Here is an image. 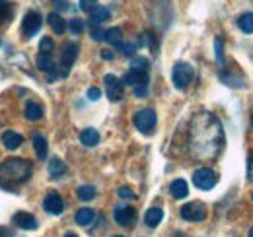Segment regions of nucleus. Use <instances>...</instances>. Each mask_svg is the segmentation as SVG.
Wrapping results in <instances>:
<instances>
[{"label": "nucleus", "instance_id": "8", "mask_svg": "<svg viewBox=\"0 0 253 237\" xmlns=\"http://www.w3.org/2000/svg\"><path fill=\"white\" fill-rule=\"evenodd\" d=\"M41 26H43L41 14L35 12V10H30V12L24 16V24H22V33H24V37H26V39H32L33 35L41 30Z\"/></svg>", "mask_w": 253, "mask_h": 237}, {"label": "nucleus", "instance_id": "12", "mask_svg": "<svg viewBox=\"0 0 253 237\" xmlns=\"http://www.w3.org/2000/svg\"><path fill=\"white\" fill-rule=\"evenodd\" d=\"M113 218H115V222L119 224V226H132L134 224V220H136V210L132 206H125V204H121V206H117L113 210Z\"/></svg>", "mask_w": 253, "mask_h": 237}, {"label": "nucleus", "instance_id": "10", "mask_svg": "<svg viewBox=\"0 0 253 237\" xmlns=\"http://www.w3.org/2000/svg\"><path fill=\"white\" fill-rule=\"evenodd\" d=\"M43 208H45V212L51 214V216H61L64 212L63 197H61L57 191L47 193V197H45V200H43Z\"/></svg>", "mask_w": 253, "mask_h": 237}, {"label": "nucleus", "instance_id": "24", "mask_svg": "<svg viewBox=\"0 0 253 237\" xmlns=\"http://www.w3.org/2000/svg\"><path fill=\"white\" fill-rule=\"evenodd\" d=\"M64 173H66V163H64L61 158H53L49 161V175L53 179H59L63 177Z\"/></svg>", "mask_w": 253, "mask_h": 237}, {"label": "nucleus", "instance_id": "27", "mask_svg": "<svg viewBox=\"0 0 253 237\" xmlns=\"http://www.w3.org/2000/svg\"><path fill=\"white\" fill-rule=\"evenodd\" d=\"M95 187L92 185H82V187H78V191H76V197L82 200V202H90V200H94L95 198Z\"/></svg>", "mask_w": 253, "mask_h": 237}, {"label": "nucleus", "instance_id": "34", "mask_svg": "<svg viewBox=\"0 0 253 237\" xmlns=\"http://www.w3.org/2000/svg\"><path fill=\"white\" fill-rule=\"evenodd\" d=\"M90 33H92V39H94V41H103V39H105V31L101 30L99 26H92V28H90Z\"/></svg>", "mask_w": 253, "mask_h": 237}, {"label": "nucleus", "instance_id": "47", "mask_svg": "<svg viewBox=\"0 0 253 237\" xmlns=\"http://www.w3.org/2000/svg\"><path fill=\"white\" fill-rule=\"evenodd\" d=\"M252 198H253V195H252Z\"/></svg>", "mask_w": 253, "mask_h": 237}, {"label": "nucleus", "instance_id": "31", "mask_svg": "<svg viewBox=\"0 0 253 237\" xmlns=\"http://www.w3.org/2000/svg\"><path fill=\"white\" fill-rule=\"evenodd\" d=\"M66 28L70 30V33L80 35V33L84 31V22H82V20H78V18H74V20H70V24H66Z\"/></svg>", "mask_w": 253, "mask_h": 237}, {"label": "nucleus", "instance_id": "37", "mask_svg": "<svg viewBox=\"0 0 253 237\" xmlns=\"http://www.w3.org/2000/svg\"><path fill=\"white\" fill-rule=\"evenodd\" d=\"M117 195H119L121 198H130V200H132V198H136L134 191H132V189H128V187H121V189L117 191Z\"/></svg>", "mask_w": 253, "mask_h": 237}, {"label": "nucleus", "instance_id": "42", "mask_svg": "<svg viewBox=\"0 0 253 237\" xmlns=\"http://www.w3.org/2000/svg\"><path fill=\"white\" fill-rule=\"evenodd\" d=\"M0 237H14V236H12V232L8 228H0Z\"/></svg>", "mask_w": 253, "mask_h": 237}, {"label": "nucleus", "instance_id": "23", "mask_svg": "<svg viewBox=\"0 0 253 237\" xmlns=\"http://www.w3.org/2000/svg\"><path fill=\"white\" fill-rule=\"evenodd\" d=\"M103 41H107L111 47H121L123 45V31L121 28H109V30L105 31V39Z\"/></svg>", "mask_w": 253, "mask_h": 237}, {"label": "nucleus", "instance_id": "9", "mask_svg": "<svg viewBox=\"0 0 253 237\" xmlns=\"http://www.w3.org/2000/svg\"><path fill=\"white\" fill-rule=\"evenodd\" d=\"M78 57V45L76 43H64L63 51H61V76H66L74 64V60Z\"/></svg>", "mask_w": 253, "mask_h": 237}, {"label": "nucleus", "instance_id": "11", "mask_svg": "<svg viewBox=\"0 0 253 237\" xmlns=\"http://www.w3.org/2000/svg\"><path fill=\"white\" fill-rule=\"evenodd\" d=\"M103 82H105L107 97H109L111 101H121V99H123V82H121L117 76L107 74V76L103 78Z\"/></svg>", "mask_w": 253, "mask_h": 237}, {"label": "nucleus", "instance_id": "44", "mask_svg": "<svg viewBox=\"0 0 253 237\" xmlns=\"http://www.w3.org/2000/svg\"><path fill=\"white\" fill-rule=\"evenodd\" d=\"M248 237H253V228L250 230V236H248Z\"/></svg>", "mask_w": 253, "mask_h": 237}, {"label": "nucleus", "instance_id": "15", "mask_svg": "<svg viewBox=\"0 0 253 237\" xmlns=\"http://www.w3.org/2000/svg\"><path fill=\"white\" fill-rule=\"evenodd\" d=\"M35 62H37V68H39V70H43V72L49 74V80H51V82L57 80V76H59V74H57V64L53 62L51 55H41V53H39Z\"/></svg>", "mask_w": 253, "mask_h": 237}, {"label": "nucleus", "instance_id": "6", "mask_svg": "<svg viewBox=\"0 0 253 237\" xmlns=\"http://www.w3.org/2000/svg\"><path fill=\"white\" fill-rule=\"evenodd\" d=\"M218 183V175L211 167H199L193 171V185L201 191H211Z\"/></svg>", "mask_w": 253, "mask_h": 237}, {"label": "nucleus", "instance_id": "32", "mask_svg": "<svg viewBox=\"0 0 253 237\" xmlns=\"http://www.w3.org/2000/svg\"><path fill=\"white\" fill-rule=\"evenodd\" d=\"M214 57H216V60L220 62L222 66L226 64V59H224V49H222V39H220V37H216V41H214Z\"/></svg>", "mask_w": 253, "mask_h": 237}, {"label": "nucleus", "instance_id": "14", "mask_svg": "<svg viewBox=\"0 0 253 237\" xmlns=\"http://www.w3.org/2000/svg\"><path fill=\"white\" fill-rule=\"evenodd\" d=\"M220 80L230 88H244L246 86V76L242 72H230L226 68L220 70Z\"/></svg>", "mask_w": 253, "mask_h": 237}, {"label": "nucleus", "instance_id": "35", "mask_svg": "<svg viewBox=\"0 0 253 237\" xmlns=\"http://www.w3.org/2000/svg\"><path fill=\"white\" fill-rule=\"evenodd\" d=\"M119 51H121L125 57H132L134 51H136V45H134V43H123V45L119 47Z\"/></svg>", "mask_w": 253, "mask_h": 237}, {"label": "nucleus", "instance_id": "1", "mask_svg": "<svg viewBox=\"0 0 253 237\" xmlns=\"http://www.w3.org/2000/svg\"><path fill=\"white\" fill-rule=\"evenodd\" d=\"M226 134L220 118L211 111L195 113L187 130V148L197 161H214L224 150Z\"/></svg>", "mask_w": 253, "mask_h": 237}, {"label": "nucleus", "instance_id": "39", "mask_svg": "<svg viewBox=\"0 0 253 237\" xmlns=\"http://www.w3.org/2000/svg\"><path fill=\"white\" fill-rule=\"evenodd\" d=\"M99 97H101V89H99V88H90V89H88V99H90V101H97Z\"/></svg>", "mask_w": 253, "mask_h": 237}, {"label": "nucleus", "instance_id": "3", "mask_svg": "<svg viewBox=\"0 0 253 237\" xmlns=\"http://www.w3.org/2000/svg\"><path fill=\"white\" fill-rule=\"evenodd\" d=\"M121 82H123V84H128V86H132V91H134V95H136L138 99H144V97L148 95L150 74L144 72V70H132V68H130L125 76H123Z\"/></svg>", "mask_w": 253, "mask_h": 237}, {"label": "nucleus", "instance_id": "18", "mask_svg": "<svg viewBox=\"0 0 253 237\" xmlns=\"http://www.w3.org/2000/svg\"><path fill=\"white\" fill-rule=\"evenodd\" d=\"M169 191H171V197L177 198V200H183L187 195H189V187H187V181L185 179H175L171 185H169Z\"/></svg>", "mask_w": 253, "mask_h": 237}, {"label": "nucleus", "instance_id": "4", "mask_svg": "<svg viewBox=\"0 0 253 237\" xmlns=\"http://www.w3.org/2000/svg\"><path fill=\"white\" fill-rule=\"evenodd\" d=\"M132 122H134V126H136V130H138V132H142V134H152V132L156 130V122H158L156 111H154V109H150V107L140 109V111H136V113H134Z\"/></svg>", "mask_w": 253, "mask_h": 237}, {"label": "nucleus", "instance_id": "5", "mask_svg": "<svg viewBox=\"0 0 253 237\" xmlns=\"http://www.w3.org/2000/svg\"><path fill=\"white\" fill-rule=\"evenodd\" d=\"M195 78V70L189 62H175L173 70H171V80L173 86L177 89H185Z\"/></svg>", "mask_w": 253, "mask_h": 237}, {"label": "nucleus", "instance_id": "26", "mask_svg": "<svg viewBox=\"0 0 253 237\" xmlns=\"http://www.w3.org/2000/svg\"><path fill=\"white\" fill-rule=\"evenodd\" d=\"M24 113H26V118H30V120H39V118H43V107L35 101H28Z\"/></svg>", "mask_w": 253, "mask_h": 237}, {"label": "nucleus", "instance_id": "16", "mask_svg": "<svg viewBox=\"0 0 253 237\" xmlns=\"http://www.w3.org/2000/svg\"><path fill=\"white\" fill-rule=\"evenodd\" d=\"M0 140H2L4 148H8V150H18L24 144V136L18 134V132H14V130H6Z\"/></svg>", "mask_w": 253, "mask_h": 237}, {"label": "nucleus", "instance_id": "17", "mask_svg": "<svg viewBox=\"0 0 253 237\" xmlns=\"http://www.w3.org/2000/svg\"><path fill=\"white\" fill-rule=\"evenodd\" d=\"M111 18V12L105 6H95L94 10L90 12V26H101L103 22H107Z\"/></svg>", "mask_w": 253, "mask_h": 237}, {"label": "nucleus", "instance_id": "45", "mask_svg": "<svg viewBox=\"0 0 253 237\" xmlns=\"http://www.w3.org/2000/svg\"><path fill=\"white\" fill-rule=\"evenodd\" d=\"M113 237H125V236H113Z\"/></svg>", "mask_w": 253, "mask_h": 237}, {"label": "nucleus", "instance_id": "7", "mask_svg": "<svg viewBox=\"0 0 253 237\" xmlns=\"http://www.w3.org/2000/svg\"><path fill=\"white\" fill-rule=\"evenodd\" d=\"M179 214H181V218L183 220H187V222H203L205 218H207V206L203 204V202H187V204H183L181 210H179Z\"/></svg>", "mask_w": 253, "mask_h": 237}, {"label": "nucleus", "instance_id": "13", "mask_svg": "<svg viewBox=\"0 0 253 237\" xmlns=\"http://www.w3.org/2000/svg\"><path fill=\"white\" fill-rule=\"evenodd\" d=\"M12 222L20 228V230H26V232H32V230H37V220H35V216H32L30 212H16L14 214V218H12Z\"/></svg>", "mask_w": 253, "mask_h": 237}, {"label": "nucleus", "instance_id": "2", "mask_svg": "<svg viewBox=\"0 0 253 237\" xmlns=\"http://www.w3.org/2000/svg\"><path fill=\"white\" fill-rule=\"evenodd\" d=\"M33 165L24 158H8L0 163V185L8 191L18 189L32 177Z\"/></svg>", "mask_w": 253, "mask_h": 237}, {"label": "nucleus", "instance_id": "20", "mask_svg": "<svg viewBox=\"0 0 253 237\" xmlns=\"http://www.w3.org/2000/svg\"><path fill=\"white\" fill-rule=\"evenodd\" d=\"M74 220H76V224H78V226H84V228H88V226H92V224H94L95 212L92 210V208H80V210L76 212Z\"/></svg>", "mask_w": 253, "mask_h": 237}, {"label": "nucleus", "instance_id": "21", "mask_svg": "<svg viewBox=\"0 0 253 237\" xmlns=\"http://www.w3.org/2000/svg\"><path fill=\"white\" fill-rule=\"evenodd\" d=\"M47 20H49L51 30L55 31L57 35H63L64 31H66V20H64L59 12H51V14L47 16Z\"/></svg>", "mask_w": 253, "mask_h": 237}, {"label": "nucleus", "instance_id": "41", "mask_svg": "<svg viewBox=\"0 0 253 237\" xmlns=\"http://www.w3.org/2000/svg\"><path fill=\"white\" fill-rule=\"evenodd\" d=\"M101 59H103V60H113V53H111V51H101Z\"/></svg>", "mask_w": 253, "mask_h": 237}, {"label": "nucleus", "instance_id": "46", "mask_svg": "<svg viewBox=\"0 0 253 237\" xmlns=\"http://www.w3.org/2000/svg\"><path fill=\"white\" fill-rule=\"evenodd\" d=\"M252 124H253V115H252Z\"/></svg>", "mask_w": 253, "mask_h": 237}, {"label": "nucleus", "instance_id": "36", "mask_svg": "<svg viewBox=\"0 0 253 237\" xmlns=\"http://www.w3.org/2000/svg\"><path fill=\"white\" fill-rule=\"evenodd\" d=\"M95 6H97V0H80V10L82 12H92Z\"/></svg>", "mask_w": 253, "mask_h": 237}, {"label": "nucleus", "instance_id": "22", "mask_svg": "<svg viewBox=\"0 0 253 237\" xmlns=\"http://www.w3.org/2000/svg\"><path fill=\"white\" fill-rule=\"evenodd\" d=\"M80 142L84 146H88V148H94V146L99 144V132L95 128H84L80 132Z\"/></svg>", "mask_w": 253, "mask_h": 237}, {"label": "nucleus", "instance_id": "25", "mask_svg": "<svg viewBox=\"0 0 253 237\" xmlns=\"http://www.w3.org/2000/svg\"><path fill=\"white\" fill-rule=\"evenodd\" d=\"M33 148H35V154H37L39 159H45V158H47L49 146H47V140H45L43 136H39V134L33 136Z\"/></svg>", "mask_w": 253, "mask_h": 237}, {"label": "nucleus", "instance_id": "29", "mask_svg": "<svg viewBox=\"0 0 253 237\" xmlns=\"http://www.w3.org/2000/svg\"><path fill=\"white\" fill-rule=\"evenodd\" d=\"M130 68H132V70H144V72H148V70H150V60L144 59V57H132Z\"/></svg>", "mask_w": 253, "mask_h": 237}, {"label": "nucleus", "instance_id": "43", "mask_svg": "<svg viewBox=\"0 0 253 237\" xmlns=\"http://www.w3.org/2000/svg\"><path fill=\"white\" fill-rule=\"evenodd\" d=\"M64 237H78V236H76V234H72V232H70V234H66V236H64Z\"/></svg>", "mask_w": 253, "mask_h": 237}, {"label": "nucleus", "instance_id": "38", "mask_svg": "<svg viewBox=\"0 0 253 237\" xmlns=\"http://www.w3.org/2000/svg\"><path fill=\"white\" fill-rule=\"evenodd\" d=\"M53 4H55V8L57 10H61V12H64V10H70V2L68 0H51Z\"/></svg>", "mask_w": 253, "mask_h": 237}, {"label": "nucleus", "instance_id": "28", "mask_svg": "<svg viewBox=\"0 0 253 237\" xmlns=\"http://www.w3.org/2000/svg\"><path fill=\"white\" fill-rule=\"evenodd\" d=\"M238 28L244 31V33H253V12H246L238 18Z\"/></svg>", "mask_w": 253, "mask_h": 237}, {"label": "nucleus", "instance_id": "40", "mask_svg": "<svg viewBox=\"0 0 253 237\" xmlns=\"http://www.w3.org/2000/svg\"><path fill=\"white\" fill-rule=\"evenodd\" d=\"M246 177L250 183H253V152L250 154V159H248V175Z\"/></svg>", "mask_w": 253, "mask_h": 237}, {"label": "nucleus", "instance_id": "30", "mask_svg": "<svg viewBox=\"0 0 253 237\" xmlns=\"http://www.w3.org/2000/svg\"><path fill=\"white\" fill-rule=\"evenodd\" d=\"M39 51H41V55H51V53L55 51L53 39H51V37H43V39L39 41Z\"/></svg>", "mask_w": 253, "mask_h": 237}, {"label": "nucleus", "instance_id": "19", "mask_svg": "<svg viewBox=\"0 0 253 237\" xmlns=\"http://www.w3.org/2000/svg\"><path fill=\"white\" fill-rule=\"evenodd\" d=\"M162 220H164V210L158 206L148 208L146 214H144V224H146L148 228H156Z\"/></svg>", "mask_w": 253, "mask_h": 237}, {"label": "nucleus", "instance_id": "33", "mask_svg": "<svg viewBox=\"0 0 253 237\" xmlns=\"http://www.w3.org/2000/svg\"><path fill=\"white\" fill-rule=\"evenodd\" d=\"M10 16V2L6 0H0V24H4Z\"/></svg>", "mask_w": 253, "mask_h": 237}]
</instances>
